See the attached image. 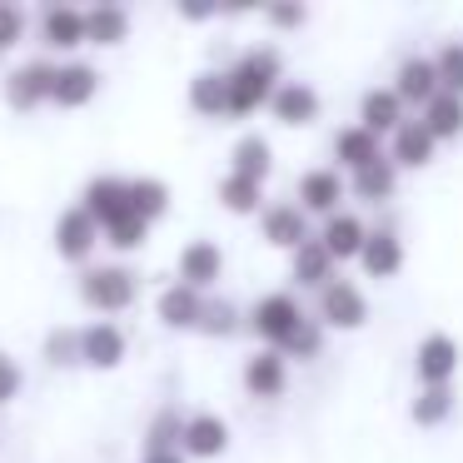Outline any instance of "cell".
Wrapping results in <instances>:
<instances>
[{"label": "cell", "instance_id": "43", "mask_svg": "<svg viewBox=\"0 0 463 463\" xmlns=\"http://www.w3.org/2000/svg\"><path fill=\"white\" fill-rule=\"evenodd\" d=\"M140 463H190V458H184V453H145Z\"/></svg>", "mask_w": 463, "mask_h": 463}, {"label": "cell", "instance_id": "23", "mask_svg": "<svg viewBox=\"0 0 463 463\" xmlns=\"http://www.w3.org/2000/svg\"><path fill=\"white\" fill-rule=\"evenodd\" d=\"M289 274H294V284H299V289H324V284L334 279V254L319 244V234H314V240H304L299 250L289 254Z\"/></svg>", "mask_w": 463, "mask_h": 463}, {"label": "cell", "instance_id": "38", "mask_svg": "<svg viewBox=\"0 0 463 463\" xmlns=\"http://www.w3.org/2000/svg\"><path fill=\"white\" fill-rule=\"evenodd\" d=\"M319 349H324V324L319 319H304L299 329H294V339L284 344V359H319Z\"/></svg>", "mask_w": 463, "mask_h": 463}, {"label": "cell", "instance_id": "27", "mask_svg": "<svg viewBox=\"0 0 463 463\" xmlns=\"http://www.w3.org/2000/svg\"><path fill=\"white\" fill-rule=\"evenodd\" d=\"M274 170V145L264 140V135H240L230 150V175H244V180H269Z\"/></svg>", "mask_w": 463, "mask_h": 463}, {"label": "cell", "instance_id": "28", "mask_svg": "<svg viewBox=\"0 0 463 463\" xmlns=\"http://www.w3.org/2000/svg\"><path fill=\"white\" fill-rule=\"evenodd\" d=\"M125 35H130V11H120V5H90L85 11V45H120Z\"/></svg>", "mask_w": 463, "mask_h": 463}, {"label": "cell", "instance_id": "33", "mask_svg": "<svg viewBox=\"0 0 463 463\" xmlns=\"http://www.w3.org/2000/svg\"><path fill=\"white\" fill-rule=\"evenodd\" d=\"M180 439H184V413L160 409L145 429V453H180Z\"/></svg>", "mask_w": 463, "mask_h": 463}, {"label": "cell", "instance_id": "41", "mask_svg": "<svg viewBox=\"0 0 463 463\" xmlns=\"http://www.w3.org/2000/svg\"><path fill=\"white\" fill-rule=\"evenodd\" d=\"M21 389H25V369L11 359V354H0V409L21 399Z\"/></svg>", "mask_w": 463, "mask_h": 463}, {"label": "cell", "instance_id": "36", "mask_svg": "<svg viewBox=\"0 0 463 463\" xmlns=\"http://www.w3.org/2000/svg\"><path fill=\"white\" fill-rule=\"evenodd\" d=\"M105 234V244H110L115 254H135L145 240H150V224L140 220V214H125V220H115L110 230H100Z\"/></svg>", "mask_w": 463, "mask_h": 463}, {"label": "cell", "instance_id": "44", "mask_svg": "<svg viewBox=\"0 0 463 463\" xmlns=\"http://www.w3.org/2000/svg\"><path fill=\"white\" fill-rule=\"evenodd\" d=\"M180 15H184V21H210V11H204V5H184Z\"/></svg>", "mask_w": 463, "mask_h": 463}, {"label": "cell", "instance_id": "9", "mask_svg": "<svg viewBox=\"0 0 463 463\" xmlns=\"http://www.w3.org/2000/svg\"><path fill=\"white\" fill-rule=\"evenodd\" d=\"M344 175H339V165H319V170H304L299 175V190H294V204H299L304 214H339V204H344Z\"/></svg>", "mask_w": 463, "mask_h": 463}, {"label": "cell", "instance_id": "8", "mask_svg": "<svg viewBox=\"0 0 463 463\" xmlns=\"http://www.w3.org/2000/svg\"><path fill=\"white\" fill-rule=\"evenodd\" d=\"M125 359H130V339H125L120 324L95 319V324H85V329H80V364H85V369L110 373V369H120Z\"/></svg>", "mask_w": 463, "mask_h": 463}, {"label": "cell", "instance_id": "39", "mask_svg": "<svg viewBox=\"0 0 463 463\" xmlns=\"http://www.w3.org/2000/svg\"><path fill=\"white\" fill-rule=\"evenodd\" d=\"M433 65H439V85L449 95H463V41H449L439 55H433Z\"/></svg>", "mask_w": 463, "mask_h": 463}, {"label": "cell", "instance_id": "26", "mask_svg": "<svg viewBox=\"0 0 463 463\" xmlns=\"http://www.w3.org/2000/svg\"><path fill=\"white\" fill-rule=\"evenodd\" d=\"M190 110L204 115V120H224L230 115V80L224 71H200L190 80Z\"/></svg>", "mask_w": 463, "mask_h": 463}, {"label": "cell", "instance_id": "42", "mask_svg": "<svg viewBox=\"0 0 463 463\" xmlns=\"http://www.w3.org/2000/svg\"><path fill=\"white\" fill-rule=\"evenodd\" d=\"M309 21V11L304 5H269V25H279V31H294V25Z\"/></svg>", "mask_w": 463, "mask_h": 463}, {"label": "cell", "instance_id": "20", "mask_svg": "<svg viewBox=\"0 0 463 463\" xmlns=\"http://www.w3.org/2000/svg\"><path fill=\"white\" fill-rule=\"evenodd\" d=\"M364 240H369V230H364V220H359V214H349V210L329 214L324 230H319V244L334 254V264H339V260H359Z\"/></svg>", "mask_w": 463, "mask_h": 463}, {"label": "cell", "instance_id": "24", "mask_svg": "<svg viewBox=\"0 0 463 463\" xmlns=\"http://www.w3.org/2000/svg\"><path fill=\"white\" fill-rule=\"evenodd\" d=\"M334 160H339L344 170H364V165L383 160V145H379L373 130H364V125L354 120V125H344V130L334 135Z\"/></svg>", "mask_w": 463, "mask_h": 463}, {"label": "cell", "instance_id": "15", "mask_svg": "<svg viewBox=\"0 0 463 463\" xmlns=\"http://www.w3.org/2000/svg\"><path fill=\"white\" fill-rule=\"evenodd\" d=\"M224 449H230V423L220 413H210V409L184 413V439H180L184 458H220Z\"/></svg>", "mask_w": 463, "mask_h": 463}, {"label": "cell", "instance_id": "40", "mask_svg": "<svg viewBox=\"0 0 463 463\" xmlns=\"http://www.w3.org/2000/svg\"><path fill=\"white\" fill-rule=\"evenodd\" d=\"M25 25H31V21H25L21 5H15V0H0V55L15 51V45L25 41Z\"/></svg>", "mask_w": 463, "mask_h": 463}, {"label": "cell", "instance_id": "17", "mask_svg": "<svg viewBox=\"0 0 463 463\" xmlns=\"http://www.w3.org/2000/svg\"><path fill=\"white\" fill-rule=\"evenodd\" d=\"M269 110H274V120L289 125V130H299V125H314V120H319V90H314L309 80H279V90H274Z\"/></svg>", "mask_w": 463, "mask_h": 463}, {"label": "cell", "instance_id": "31", "mask_svg": "<svg viewBox=\"0 0 463 463\" xmlns=\"http://www.w3.org/2000/svg\"><path fill=\"white\" fill-rule=\"evenodd\" d=\"M130 214H140L145 224L165 220L170 214V184L155 180V175H135L130 180Z\"/></svg>", "mask_w": 463, "mask_h": 463}, {"label": "cell", "instance_id": "18", "mask_svg": "<svg viewBox=\"0 0 463 463\" xmlns=\"http://www.w3.org/2000/svg\"><path fill=\"white\" fill-rule=\"evenodd\" d=\"M41 45L45 51H61V55H75L85 45V11H75V5L41 11Z\"/></svg>", "mask_w": 463, "mask_h": 463}, {"label": "cell", "instance_id": "25", "mask_svg": "<svg viewBox=\"0 0 463 463\" xmlns=\"http://www.w3.org/2000/svg\"><path fill=\"white\" fill-rule=\"evenodd\" d=\"M403 120H409V115H403L399 90H364V100H359V125H364V130L393 135Z\"/></svg>", "mask_w": 463, "mask_h": 463}, {"label": "cell", "instance_id": "1", "mask_svg": "<svg viewBox=\"0 0 463 463\" xmlns=\"http://www.w3.org/2000/svg\"><path fill=\"white\" fill-rule=\"evenodd\" d=\"M224 80H230V115L244 120V115H254L260 105H269L274 90H279V51H274V45H254V51H244L240 61L224 71Z\"/></svg>", "mask_w": 463, "mask_h": 463}, {"label": "cell", "instance_id": "4", "mask_svg": "<svg viewBox=\"0 0 463 463\" xmlns=\"http://www.w3.org/2000/svg\"><path fill=\"white\" fill-rule=\"evenodd\" d=\"M309 319L304 314V304L294 299L289 289H274V294H264V299H254V309H250V329L260 334L269 349H284V344L294 339V329Z\"/></svg>", "mask_w": 463, "mask_h": 463}, {"label": "cell", "instance_id": "32", "mask_svg": "<svg viewBox=\"0 0 463 463\" xmlns=\"http://www.w3.org/2000/svg\"><path fill=\"white\" fill-rule=\"evenodd\" d=\"M220 204L230 214H264V184L244 180V175H224L220 180Z\"/></svg>", "mask_w": 463, "mask_h": 463}, {"label": "cell", "instance_id": "21", "mask_svg": "<svg viewBox=\"0 0 463 463\" xmlns=\"http://www.w3.org/2000/svg\"><path fill=\"white\" fill-rule=\"evenodd\" d=\"M433 135L423 120H403L399 130H393V145H389V160L399 165V170H423V165L433 160Z\"/></svg>", "mask_w": 463, "mask_h": 463}, {"label": "cell", "instance_id": "3", "mask_svg": "<svg viewBox=\"0 0 463 463\" xmlns=\"http://www.w3.org/2000/svg\"><path fill=\"white\" fill-rule=\"evenodd\" d=\"M55 65L51 55H31V61H21L5 80H0V90H5V105L21 115L41 110V105H51V90H55Z\"/></svg>", "mask_w": 463, "mask_h": 463}, {"label": "cell", "instance_id": "7", "mask_svg": "<svg viewBox=\"0 0 463 463\" xmlns=\"http://www.w3.org/2000/svg\"><path fill=\"white\" fill-rule=\"evenodd\" d=\"M364 319H369L364 289L354 279H344V274H334L319 289V324H329V329H359Z\"/></svg>", "mask_w": 463, "mask_h": 463}, {"label": "cell", "instance_id": "16", "mask_svg": "<svg viewBox=\"0 0 463 463\" xmlns=\"http://www.w3.org/2000/svg\"><path fill=\"white\" fill-rule=\"evenodd\" d=\"M155 319L165 324V329H200L204 319V294L190 289V284H165L160 299H155Z\"/></svg>", "mask_w": 463, "mask_h": 463}, {"label": "cell", "instance_id": "5", "mask_svg": "<svg viewBox=\"0 0 463 463\" xmlns=\"http://www.w3.org/2000/svg\"><path fill=\"white\" fill-rule=\"evenodd\" d=\"M51 240H55V254H61L65 264H85L105 244V234H100V224L90 220L85 204H65L55 230H51Z\"/></svg>", "mask_w": 463, "mask_h": 463}, {"label": "cell", "instance_id": "2", "mask_svg": "<svg viewBox=\"0 0 463 463\" xmlns=\"http://www.w3.org/2000/svg\"><path fill=\"white\" fill-rule=\"evenodd\" d=\"M140 294V274L130 264H85L80 269V304L95 314H125Z\"/></svg>", "mask_w": 463, "mask_h": 463}, {"label": "cell", "instance_id": "11", "mask_svg": "<svg viewBox=\"0 0 463 463\" xmlns=\"http://www.w3.org/2000/svg\"><path fill=\"white\" fill-rule=\"evenodd\" d=\"M80 204L90 210V220L100 224V230H110L115 220L130 214V180H120V175H95L80 190Z\"/></svg>", "mask_w": 463, "mask_h": 463}, {"label": "cell", "instance_id": "37", "mask_svg": "<svg viewBox=\"0 0 463 463\" xmlns=\"http://www.w3.org/2000/svg\"><path fill=\"white\" fill-rule=\"evenodd\" d=\"M234 329H240V309H234L230 299H204L200 334H210V339H230Z\"/></svg>", "mask_w": 463, "mask_h": 463}, {"label": "cell", "instance_id": "34", "mask_svg": "<svg viewBox=\"0 0 463 463\" xmlns=\"http://www.w3.org/2000/svg\"><path fill=\"white\" fill-rule=\"evenodd\" d=\"M413 423L419 429H439V423H449L453 413V389H419V399L409 403Z\"/></svg>", "mask_w": 463, "mask_h": 463}, {"label": "cell", "instance_id": "6", "mask_svg": "<svg viewBox=\"0 0 463 463\" xmlns=\"http://www.w3.org/2000/svg\"><path fill=\"white\" fill-rule=\"evenodd\" d=\"M413 373H419V389H449L453 373H458V339L453 334H423L419 349H413Z\"/></svg>", "mask_w": 463, "mask_h": 463}, {"label": "cell", "instance_id": "29", "mask_svg": "<svg viewBox=\"0 0 463 463\" xmlns=\"http://www.w3.org/2000/svg\"><path fill=\"white\" fill-rule=\"evenodd\" d=\"M393 184H399V165L383 155V160H373V165H364V170H354L349 190L359 194L364 204H383V200L393 194Z\"/></svg>", "mask_w": 463, "mask_h": 463}, {"label": "cell", "instance_id": "14", "mask_svg": "<svg viewBox=\"0 0 463 463\" xmlns=\"http://www.w3.org/2000/svg\"><path fill=\"white\" fill-rule=\"evenodd\" d=\"M240 379H244V393H250V399H279V393L289 389V359H284L279 349H260V354L244 359Z\"/></svg>", "mask_w": 463, "mask_h": 463}, {"label": "cell", "instance_id": "22", "mask_svg": "<svg viewBox=\"0 0 463 463\" xmlns=\"http://www.w3.org/2000/svg\"><path fill=\"white\" fill-rule=\"evenodd\" d=\"M359 264L369 279H389V274L403 269V240L393 230H369V240H364L359 250Z\"/></svg>", "mask_w": 463, "mask_h": 463}, {"label": "cell", "instance_id": "10", "mask_svg": "<svg viewBox=\"0 0 463 463\" xmlns=\"http://www.w3.org/2000/svg\"><path fill=\"white\" fill-rule=\"evenodd\" d=\"M95 95H100V65L80 61V55H71V61L55 65L51 105H61V110H80V105H90Z\"/></svg>", "mask_w": 463, "mask_h": 463}, {"label": "cell", "instance_id": "35", "mask_svg": "<svg viewBox=\"0 0 463 463\" xmlns=\"http://www.w3.org/2000/svg\"><path fill=\"white\" fill-rule=\"evenodd\" d=\"M41 359L51 369H75L80 364V329H51L41 339Z\"/></svg>", "mask_w": 463, "mask_h": 463}, {"label": "cell", "instance_id": "12", "mask_svg": "<svg viewBox=\"0 0 463 463\" xmlns=\"http://www.w3.org/2000/svg\"><path fill=\"white\" fill-rule=\"evenodd\" d=\"M260 230H264V240L274 244V250H299L304 240H314V230H309V214L299 210L294 200H274V204H264V214H260Z\"/></svg>", "mask_w": 463, "mask_h": 463}, {"label": "cell", "instance_id": "13", "mask_svg": "<svg viewBox=\"0 0 463 463\" xmlns=\"http://www.w3.org/2000/svg\"><path fill=\"white\" fill-rule=\"evenodd\" d=\"M175 279L190 284V289H210V284L224 279V250L214 240H190L180 250V264H175Z\"/></svg>", "mask_w": 463, "mask_h": 463}, {"label": "cell", "instance_id": "30", "mask_svg": "<svg viewBox=\"0 0 463 463\" xmlns=\"http://www.w3.org/2000/svg\"><path fill=\"white\" fill-rule=\"evenodd\" d=\"M419 120L429 125V135H433V140H458V135H463V95L439 90L429 105H423V115H419Z\"/></svg>", "mask_w": 463, "mask_h": 463}, {"label": "cell", "instance_id": "19", "mask_svg": "<svg viewBox=\"0 0 463 463\" xmlns=\"http://www.w3.org/2000/svg\"><path fill=\"white\" fill-rule=\"evenodd\" d=\"M393 90H399L403 105H429L433 95L443 90V85H439V65H433L429 55H409V61L399 65V75H393Z\"/></svg>", "mask_w": 463, "mask_h": 463}]
</instances>
